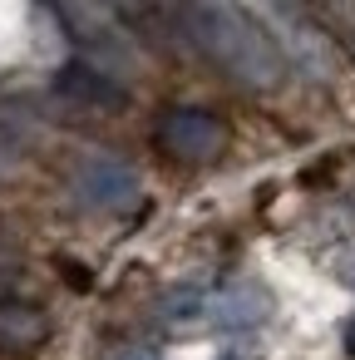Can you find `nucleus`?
Wrapping results in <instances>:
<instances>
[{"instance_id":"obj_6","label":"nucleus","mask_w":355,"mask_h":360,"mask_svg":"<svg viewBox=\"0 0 355 360\" xmlns=\"http://www.w3.org/2000/svg\"><path fill=\"white\" fill-rule=\"evenodd\" d=\"M124 360H148V355H124Z\"/></svg>"},{"instance_id":"obj_2","label":"nucleus","mask_w":355,"mask_h":360,"mask_svg":"<svg viewBox=\"0 0 355 360\" xmlns=\"http://www.w3.org/2000/svg\"><path fill=\"white\" fill-rule=\"evenodd\" d=\"M257 20L276 30V40H271L276 55L291 60L301 75H311V79H325V75H330V50H325V40H321L301 15H291V11H257Z\"/></svg>"},{"instance_id":"obj_4","label":"nucleus","mask_w":355,"mask_h":360,"mask_svg":"<svg viewBox=\"0 0 355 360\" xmlns=\"http://www.w3.org/2000/svg\"><path fill=\"white\" fill-rule=\"evenodd\" d=\"M25 11H11V6H0V65H6L11 55L25 50Z\"/></svg>"},{"instance_id":"obj_1","label":"nucleus","mask_w":355,"mask_h":360,"mask_svg":"<svg viewBox=\"0 0 355 360\" xmlns=\"http://www.w3.org/2000/svg\"><path fill=\"white\" fill-rule=\"evenodd\" d=\"M193 20H198L202 45L217 55V65H222L232 79H242V84H252V89H271V84H281L286 60L276 55L271 35L257 25V15H247V11H227V6H207V11H198Z\"/></svg>"},{"instance_id":"obj_3","label":"nucleus","mask_w":355,"mask_h":360,"mask_svg":"<svg viewBox=\"0 0 355 360\" xmlns=\"http://www.w3.org/2000/svg\"><path fill=\"white\" fill-rule=\"evenodd\" d=\"M163 139H168V148H178V153H188V158H207L212 148H217V124L207 119V114H173L168 119V129H163Z\"/></svg>"},{"instance_id":"obj_5","label":"nucleus","mask_w":355,"mask_h":360,"mask_svg":"<svg viewBox=\"0 0 355 360\" xmlns=\"http://www.w3.org/2000/svg\"><path fill=\"white\" fill-rule=\"evenodd\" d=\"M345 340H350V350H355V321H350V335H345Z\"/></svg>"}]
</instances>
